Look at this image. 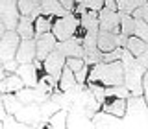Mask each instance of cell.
Segmentation results:
<instances>
[{
	"label": "cell",
	"mask_w": 148,
	"mask_h": 129,
	"mask_svg": "<svg viewBox=\"0 0 148 129\" xmlns=\"http://www.w3.org/2000/svg\"><path fill=\"white\" fill-rule=\"evenodd\" d=\"M120 63H122V68H124V87L130 90V94L141 96L143 94V76H145L146 68L137 61V57L128 48H122Z\"/></svg>",
	"instance_id": "6da1fadb"
},
{
	"label": "cell",
	"mask_w": 148,
	"mask_h": 129,
	"mask_svg": "<svg viewBox=\"0 0 148 129\" xmlns=\"http://www.w3.org/2000/svg\"><path fill=\"white\" fill-rule=\"evenodd\" d=\"M87 81L100 83L104 87H113V85H122L124 83V68L122 63L111 61V63H96L89 67V74H87Z\"/></svg>",
	"instance_id": "7a4b0ae2"
},
{
	"label": "cell",
	"mask_w": 148,
	"mask_h": 129,
	"mask_svg": "<svg viewBox=\"0 0 148 129\" xmlns=\"http://www.w3.org/2000/svg\"><path fill=\"white\" fill-rule=\"evenodd\" d=\"M122 127L148 129V103L141 96L130 94L126 98V111L122 114Z\"/></svg>",
	"instance_id": "3957f363"
},
{
	"label": "cell",
	"mask_w": 148,
	"mask_h": 129,
	"mask_svg": "<svg viewBox=\"0 0 148 129\" xmlns=\"http://www.w3.org/2000/svg\"><path fill=\"white\" fill-rule=\"evenodd\" d=\"M78 28H80V17L74 13H67L63 17H56L52 22V33L58 41H65L76 35Z\"/></svg>",
	"instance_id": "277c9868"
},
{
	"label": "cell",
	"mask_w": 148,
	"mask_h": 129,
	"mask_svg": "<svg viewBox=\"0 0 148 129\" xmlns=\"http://www.w3.org/2000/svg\"><path fill=\"white\" fill-rule=\"evenodd\" d=\"M18 43H21V37L15 30H6L4 35L0 37V61L6 63L9 59H15Z\"/></svg>",
	"instance_id": "5b68a950"
},
{
	"label": "cell",
	"mask_w": 148,
	"mask_h": 129,
	"mask_svg": "<svg viewBox=\"0 0 148 129\" xmlns=\"http://www.w3.org/2000/svg\"><path fill=\"white\" fill-rule=\"evenodd\" d=\"M18 0H0V20L6 30H15L21 13H18Z\"/></svg>",
	"instance_id": "8992f818"
},
{
	"label": "cell",
	"mask_w": 148,
	"mask_h": 129,
	"mask_svg": "<svg viewBox=\"0 0 148 129\" xmlns=\"http://www.w3.org/2000/svg\"><path fill=\"white\" fill-rule=\"evenodd\" d=\"M63 67H65V55L59 52V50H56V48L43 59V68H45V72L50 74L54 79H59V74H61Z\"/></svg>",
	"instance_id": "52a82bcc"
},
{
	"label": "cell",
	"mask_w": 148,
	"mask_h": 129,
	"mask_svg": "<svg viewBox=\"0 0 148 129\" xmlns=\"http://www.w3.org/2000/svg\"><path fill=\"white\" fill-rule=\"evenodd\" d=\"M56 50H59L65 57H83V46H82V37L74 35L71 39L58 41Z\"/></svg>",
	"instance_id": "ba28073f"
},
{
	"label": "cell",
	"mask_w": 148,
	"mask_h": 129,
	"mask_svg": "<svg viewBox=\"0 0 148 129\" xmlns=\"http://www.w3.org/2000/svg\"><path fill=\"white\" fill-rule=\"evenodd\" d=\"M119 24H120V15H119V11L108 9V7H104V6L98 9V30L119 31Z\"/></svg>",
	"instance_id": "9c48e42d"
},
{
	"label": "cell",
	"mask_w": 148,
	"mask_h": 129,
	"mask_svg": "<svg viewBox=\"0 0 148 129\" xmlns=\"http://www.w3.org/2000/svg\"><path fill=\"white\" fill-rule=\"evenodd\" d=\"M56 43H58V39L54 37L52 31H46L43 35H37L35 37V59L43 61L46 55L56 48Z\"/></svg>",
	"instance_id": "30bf717a"
},
{
	"label": "cell",
	"mask_w": 148,
	"mask_h": 129,
	"mask_svg": "<svg viewBox=\"0 0 148 129\" xmlns=\"http://www.w3.org/2000/svg\"><path fill=\"white\" fill-rule=\"evenodd\" d=\"M91 126L92 127H122V118L98 109L91 116Z\"/></svg>",
	"instance_id": "8fae6325"
},
{
	"label": "cell",
	"mask_w": 148,
	"mask_h": 129,
	"mask_svg": "<svg viewBox=\"0 0 148 129\" xmlns=\"http://www.w3.org/2000/svg\"><path fill=\"white\" fill-rule=\"evenodd\" d=\"M67 127H92L91 126V116L85 113L83 107H71L67 113Z\"/></svg>",
	"instance_id": "7c38bea8"
},
{
	"label": "cell",
	"mask_w": 148,
	"mask_h": 129,
	"mask_svg": "<svg viewBox=\"0 0 148 129\" xmlns=\"http://www.w3.org/2000/svg\"><path fill=\"white\" fill-rule=\"evenodd\" d=\"M15 118L18 120V122L30 124V127H32V124H35V122H43V120H41V109H39L37 103H24L15 113Z\"/></svg>",
	"instance_id": "4fadbf2b"
},
{
	"label": "cell",
	"mask_w": 148,
	"mask_h": 129,
	"mask_svg": "<svg viewBox=\"0 0 148 129\" xmlns=\"http://www.w3.org/2000/svg\"><path fill=\"white\" fill-rule=\"evenodd\" d=\"M15 74L22 79L24 87H35L37 81H39V72H37L34 61L32 63H18Z\"/></svg>",
	"instance_id": "5bb4252c"
},
{
	"label": "cell",
	"mask_w": 148,
	"mask_h": 129,
	"mask_svg": "<svg viewBox=\"0 0 148 129\" xmlns=\"http://www.w3.org/2000/svg\"><path fill=\"white\" fill-rule=\"evenodd\" d=\"M17 63H32L35 59V37H30V39H21L15 54Z\"/></svg>",
	"instance_id": "9a60e30c"
},
{
	"label": "cell",
	"mask_w": 148,
	"mask_h": 129,
	"mask_svg": "<svg viewBox=\"0 0 148 129\" xmlns=\"http://www.w3.org/2000/svg\"><path fill=\"white\" fill-rule=\"evenodd\" d=\"M96 44L102 52H109V50L119 46V31H106V30H98L96 35Z\"/></svg>",
	"instance_id": "2e32d148"
},
{
	"label": "cell",
	"mask_w": 148,
	"mask_h": 129,
	"mask_svg": "<svg viewBox=\"0 0 148 129\" xmlns=\"http://www.w3.org/2000/svg\"><path fill=\"white\" fill-rule=\"evenodd\" d=\"M102 111H106V113H111V114H117V116L122 118L124 111H126V98H106L102 101L100 105Z\"/></svg>",
	"instance_id": "e0dca14e"
},
{
	"label": "cell",
	"mask_w": 148,
	"mask_h": 129,
	"mask_svg": "<svg viewBox=\"0 0 148 129\" xmlns=\"http://www.w3.org/2000/svg\"><path fill=\"white\" fill-rule=\"evenodd\" d=\"M39 6H41V13L43 15H52V17H63L67 13H72V11H67L59 0H39Z\"/></svg>",
	"instance_id": "ac0fdd59"
},
{
	"label": "cell",
	"mask_w": 148,
	"mask_h": 129,
	"mask_svg": "<svg viewBox=\"0 0 148 129\" xmlns=\"http://www.w3.org/2000/svg\"><path fill=\"white\" fill-rule=\"evenodd\" d=\"M22 87H24L22 79L17 76L15 72H11V74H8L4 79H0V94H6V92H17V90H21Z\"/></svg>",
	"instance_id": "d6986e66"
},
{
	"label": "cell",
	"mask_w": 148,
	"mask_h": 129,
	"mask_svg": "<svg viewBox=\"0 0 148 129\" xmlns=\"http://www.w3.org/2000/svg\"><path fill=\"white\" fill-rule=\"evenodd\" d=\"M80 28L85 31H98V11L87 9L85 13L80 15Z\"/></svg>",
	"instance_id": "ffe728a7"
},
{
	"label": "cell",
	"mask_w": 148,
	"mask_h": 129,
	"mask_svg": "<svg viewBox=\"0 0 148 129\" xmlns=\"http://www.w3.org/2000/svg\"><path fill=\"white\" fill-rule=\"evenodd\" d=\"M18 13L24 17H30L32 20H35V17L41 15V6L39 2H34V0H18Z\"/></svg>",
	"instance_id": "44dd1931"
},
{
	"label": "cell",
	"mask_w": 148,
	"mask_h": 129,
	"mask_svg": "<svg viewBox=\"0 0 148 129\" xmlns=\"http://www.w3.org/2000/svg\"><path fill=\"white\" fill-rule=\"evenodd\" d=\"M15 31L18 33L21 39H30V37H35V30H34V20L30 17H24L21 15L17 26H15Z\"/></svg>",
	"instance_id": "7402d4cb"
},
{
	"label": "cell",
	"mask_w": 148,
	"mask_h": 129,
	"mask_svg": "<svg viewBox=\"0 0 148 129\" xmlns=\"http://www.w3.org/2000/svg\"><path fill=\"white\" fill-rule=\"evenodd\" d=\"M54 18H56V17H52V15H43V13H41L39 17H35V20H34L35 37H37V35H43V33H46V31L52 30Z\"/></svg>",
	"instance_id": "603a6c76"
},
{
	"label": "cell",
	"mask_w": 148,
	"mask_h": 129,
	"mask_svg": "<svg viewBox=\"0 0 148 129\" xmlns=\"http://www.w3.org/2000/svg\"><path fill=\"white\" fill-rule=\"evenodd\" d=\"M74 85H76L74 72L67 67V64H65L63 70H61V74H59V79H58V89H59V90H69V89H72Z\"/></svg>",
	"instance_id": "cb8c5ba5"
},
{
	"label": "cell",
	"mask_w": 148,
	"mask_h": 129,
	"mask_svg": "<svg viewBox=\"0 0 148 129\" xmlns=\"http://www.w3.org/2000/svg\"><path fill=\"white\" fill-rule=\"evenodd\" d=\"M0 98H2V101H4V107H6V113H9V114H15L18 109L22 107V101L17 98V94L15 92H6V94H0Z\"/></svg>",
	"instance_id": "d4e9b609"
},
{
	"label": "cell",
	"mask_w": 148,
	"mask_h": 129,
	"mask_svg": "<svg viewBox=\"0 0 148 129\" xmlns=\"http://www.w3.org/2000/svg\"><path fill=\"white\" fill-rule=\"evenodd\" d=\"M67 109H59L46 120V127H52V129H63L67 127Z\"/></svg>",
	"instance_id": "484cf974"
},
{
	"label": "cell",
	"mask_w": 148,
	"mask_h": 129,
	"mask_svg": "<svg viewBox=\"0 0 148 129\" xmlns=\"http://www.w3.org/2000/svg\"><path fill=\"white\" fill-rule=\"evenodd\" d=\"M124 48H128L130 52L135 55V57H139V55L145 52V48H146V41L139 39L137 35H130V37H128V41H126V46H124Z\"/></svg>",
	"instance_id": "4316f807"
},
{
	"label": "cell",
	"mask_w": 148,
	"mask_h": 129,
	"mask_svg": "<svg viewBox=\"0 0 148 129\" xmlns=\"http://www.w3.org/2000/svg\"><path fill=\"white\" fill-rule=\"evenodd\" d=\"M119 15H120V24H119V31L122 35H133V17H132V13H124V11H119Z\"/></svg>",
	"instance_id": "83f0119b"
},
{
	"label": "cell",
	"mask_w": 148,
	"mask_h": 129,
	"mask_svg": "<svg viewBox=\"0 0 148 129\" xmlns=\"http://www.w3.org/2000/svg\"><path fill=\"white\" fill-rule=\"evenodd\" d=\"M39 109H41V120H43V122H46V120L52 116L56 111H59L61 107H59V105L56 103L52 98H48L46 101H43V103L39 105Z\"/></svg>",
	"instance_id": "f1b7e54d"
},
{
	"label": "cell",
	"mask_w": 148,
	"mask_h": 129,
	"mask_svg": "<svg viewBox=\"0 0 148 129\" xmlns=\"http://www.w3.org/2000/svg\"><path fill=\"white\" fill-rule=\"evenodd\" d=\"M133 35H137L143 41H148V22L143 18H133Z\"/></svg>",
	"instance_id": "f546056e"
},
{
	"label": "cell",
	"mask_w": 148,
	"mask_h": 129,
	"mask_svg": "<svg viewBox=\"0 0 148 129\" xmlns=\"http://www.w3.org/2000/svg\"><path fill=\"white\" fill-rule=\"evenodd\" d=\"M146 0H117V6H119V11H124V13H132L133 9H137L139 6H143Z\"/></svg>",
	"instance_id": "4dcf8cb0"
},
{
	"label": "cell",
	"mask_w": 148,
	"mask_h": 129,
	"mask_svg": "<svg viewBox=\"0 0 148 129\" xmlns=\"http://www.w3.org/2000/svg\"><path fill=\"white\" fill-rule=\"evenodd\" d=\"M120 55H122V46H117V48L109 50V52H104L102 55V61L104 63H111V61H119Z\"/></svg>",
	"instance_id": "1f68e13d"
},
{
	"label": "cell",
	"mask_w": 148,
	"mask_h": 129,
	"mask_svg": "<svg viewBox=\"0 0 148 129\" xmlns=\"http://www.w3.org/2000/svg\"><path fill=\"white\" fill-rule=\"evenodd\" d=\"M65 64H67L72 72H78L83 64H85V61H83V57H65Z\"/></svg>",
	"instance_id": "d6a6232c"
},
{
	"label": "cell",
	"mask_w": 148,
	"mask_h": 129,
	"mask_svg": "<svg viewBox=\"0 0 148 129\" xmlns=\"http://www.w3.org/2000/svg\"><path fill=\"white\" fill-rule=\"evenodd\" d=\"M132 17L133 18H143V20L148 22V0L143 4V6H139L137 9H133V11H132Z\"/></svg>",
	"instance_id": "836d02e7"
},
{
	"label": "cell",
	"mask_w": 148,
	"mask_h": 129,
	"mask_svg": "<svg viewBox=\"0 0 148 129\" xmlns=\"http://www.w3.org/2000/svg\"><path fill=\"white\" fill-rule=\"evenodd\" d=\"M17 122L18 120L15 118V114H6L4 116V120H2V127H6V129H17Z\"/></svg>",
	"instance_id": "e575fe53"
},
{
	"label": "cell",
	"mask_w": 148,
	"mask_h": 129,
	"mask_svg": "<svg viewBox=\"0 0 148 129\" xmlns=\"http://www.w3.org/2000/svg\"><path fill=\"white\" fill-rule=\"evenodd\" d=\"M87 74H89V67L83 64L78 72H74V77H76V83H85L87 81Z\"/></svg>",
	"instance_id": "d590c367"
},
{
	"label": "cell",
	"mask_w": 148,
	"mask_h": 129,
	"mask_svg": "<svg viewBox=\"0 0 148 129\" xmlns=\"http://www.w3.org/2000/svg\"><path fill=\"white\" fill-rule=\"evenodd\" d=\"M17 67H18L17 59H9V61H6V63H2V68H4V70H6L8 74L15 72V70H17Z\"/></svg>",
	"instance_id": "8d00e7d4"
},
{
	"label": "cell",
	"mask_w": 148,
	"mask_h": 129,
	"mask_svg": "<svg viewBox=\"0 0 148 129\" xmlns=\"http://www.w3.org/2000/svg\"><path fill=\"white\" fill-rule=\"evenodd\" d=\"M143 98L148 103V68H146L145 76H143Z\"/></svg>",
	"instance_id": "74e56055"
},
{
	"label": "cell",
	"mask_w": 148,
	"mask_h": 129,
	"mask_svg": "<svg viewBox=\"0 0 148 129\" xmlns=\"http://www.w3.org/2000/svg\"><path fill=\"white\" fill-rule=\"evenodd\" d=\"M137 61L141 63L145 68H148V43H146V48H145V52H143V54L137 57Z\"/></svg>",
	"instance_id": "f35d334b"
},
{
	"label": "cell",
	"mask_w": 148,
	"mask_h": 129,
	"mask_svg": "<svg viewBox=\"0 0 148 129\" xmlns=\"http://www.w3.org/2000/svg\"><path fill=\"white\" fill-rule=\"evenodd\" d=\"M61 2V6L67 9V11H72V7H74V4H78V2H82V0H59Z\"/></svg>",
	"instance_id": "ab89813d"
},
{
	"label": "cell",
	"mask_w": 148,
	"mask_h": 129,
	"mask_svg": "<svg viewBox=\"0 0 148 129\" xmlns=\"http://www.w3.org/2000/svg\"><path fill=\"white\" fill-rule=\"evenodd\" d=\"M104 7H108V9H113V11H119L117 0H104Z\"/></svg>",
	"instance_id": "60d3db41"
},
{
	"label": "cell",
	"mask_w": 148,
	"mask_h": 129,
	"mask_svg": "<svg viewBox=\"0 0 148 129\" xmlns=\"http://www.w3.org/2000/svg\"><path fill=\"white\" fill-rule=\"evenodd\" d=\"M6 107H4V101H2V98H0V120H4V116H6Z\"/></svg>",
	"instance_id": "b9f144b4"
},
{
	"label": "cell",
	"mask_w": 148,
	"mask_h": 129,
	"mask_svg": "<svg viewBox=\"0 0 148 129\" xmlns=\"http://www.w3.org/2000/svg\"><path fill=\"white\" fill-rule=\"evenodd\" d=\"M4 31H6V26H4V24H2V20H0V37L4 35Z\"/></svg>",
	"instance_id": "7bdbcfd3"
},
{
	"label": "cell",
	"mask_w": 148,
	"mask_h": 129,
	"mask_svg": "<svg viewBox=\"0 0 148 129\" xmlns=\"http://www.w3.org/2000/svg\"><path fill=\"white\" fill-rule=\"evenodd\" d=\"M0 129H2V120H0Z\"/></svg>",
	"instance_id": "ee69618b"
},
{
	"label": "cell",
	"mask_w": 148,
	"mask_h": 129,
	"mask_svg": "<svg viewBox=\"0 0 148 129\" xmlns=\"http://www.w3.org/2000/svg\"><path fill=\"white\" fill-rule=\"evenodd\" d=\"M0 68H2V61H0Z\"/></svg>",
	"instance_id": "f6af8a7d"
},
{
	"label": "cell",
	"mask_w": 148,
	"mask_h": 129,
	"mask_svg": "<svg viewBox=\"0 0 148 129\" xmlns=\"http://www.w3.org/2000/svg\"><path fill=\"white\" fill-rule=\"evenodd\" d=\"M34 2H39V0H34Z\"/></svg>",
	"instance_id": "bcb514c9"
},
{
	"label": "cell",
	"mask_w": 148,
	"mask_h": 129,
	"mask_svg": "<svg viewBox=\"0 0 148 129\" xmlns=\"http://www.w3.org/2000/svg\"><path fill=\"white\" fill-rule=\"evenodd\" d=\"M146 43H148V41H146Z\"/></svg>",
	"instance_id": "7dc6e473"
}]
</instances>
